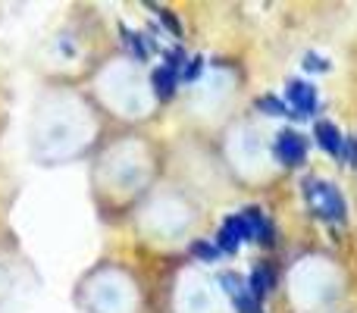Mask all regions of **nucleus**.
Instances as JSON below:
<instances>
[{
  "instance_id": "nucleus-1",
  "label": "nucleus",
  "mask_w": 357,
  "mask_h": 313,
  "mask_svg": "<svg viewBox=\"0 0 357 313\" xmlns=\"http://www.w3.org/2000/svg\"><path fill=\"white\" fill-rule=\"evenodd\" d=\"M304 197H307L310 210H314L320 220L345 222L348 204H345L342 191L335 188L333 182H323V178H304Z\"/></svg>"
},
{
  "instance_id": "nucleus-2",
  "label": "nucleus",
  "mask_w": 357,
  "mask_h": 313,
  "mask_svg": "<svg viewBox=\"0 0 357 313\" xmlns=\"http://www.w3.org/2000/svg\"><path fill=\"white\" fill-rule=\"evenodd\" d=\"M185 54L182 50H169L167 56H163V66L160 69H154V94L160 100H169L176 94V88H178V79H182V72H185Z\"/></svg>"
},
{
  "instance_id": "nucleus-3",
  "label": "nucleus",
  "mask_w": 357,
  "mask_h": 313,
  "mask_svg": "<svg viewBox=\"0 0 357 313\" xmlns=\"http://www.w3.org/2000/svg\"><path fill=\"white\" fill-rule=\"evenodd\" d=\"M241 241H254L245 213H235V216H229V220H222L220 232H216V247L226 254H235L241 247Z\"/></svg>"
},
{
  "instance_id": "nucleus-4",
  "label": "nucleus",
  "mask_w": 357,
  "mask_h": 313,
  "mask_svg": "<svg viewBox=\"0 0 357 313\" xmlns=\"http://www.w3.org/2000/svg\"><path fill=\"white\" fill-rule=\"evenodd\" d=\"M273 154L282 166H301L304 157H307V142H304L301 132L282 129L276 135V144H273Z\"/></svg>"
},
{
  "instance_id": "nucleus-5",
  "label": "nucleus",
  "mask_w": 357,
  "mask_h": 313,
  "mask_svg": "<svg viewBox=\"0 0 357 313\" xmlns=\"http://www.w3.org/2000/svg\"><path fill=\"white\" fill-rule=\"evenodd\" d=\"M220 285H222V291L232 298V304H235V310H238V313H260V301L251 295L248 279H238L235 273H222Z\"/></svg>"
},
{
  "instance_id": "nucleus-6",
  "label": "nucleus",
  "mask_w": 357,
  "mask_h": 313,
  "mask_svg": "<svg viewBox=\"0 0 357 313\" xmlns=\"http://www.w3.org/2000/svg\"><path fill=\"white\" fill-rule=\"evenodd\" d=\"M285 100L291 104V110H295L298 116H310V113L317 110V88L301 79H291L289 85H285Z\"/></svg>"
},
{
  "instance_id": "nucleus-7",
  "label": "nucleus",
  "mask_w": 357,
  "mask_h": 313,
  "mask_svg": "<svg viewBox=\"0 0 357 313\" xmlns=\"http://www.w3.org/2000/svg\"><path fill=\"white\" fill-rule=\"evenodd\" d=\"M314 135H317V144H320L329 157H339V160L342 157H351V148H348V142L342 138V132L335 129L333 123H326V119H323V123H317Z\"/></svg>"
},
{
  "instance_id": "nucleus-8",
  "label": "nucleus",
  "mask_w": 357,
  "mask_h": 313,
  "mask_svg": "<svg viewBox=\"0 0 357 313\" xmlns=\"http://www.w3.org/2000/svg\"><path fill=\"white\" fill-rule=\"evenodd\" d=\"M241 213H245L248 226H251L254 241H260V245H273V229H270V222H266L264 210H260V207H245Z\"/></svg>"
},
{
  "instance_id": "nucleus-9",
  "label": "nucleus",
  "mask_w": 357,
  "mask_h": 313,
  "mask_svg": "<svg viewBox=\"0 0 357 313\" xmlns=\"http://www.w3.org/2000/svg\"><path fill=\"white\" fill-rule=\"evenodd\" d=\"M123 41H126V47L135 54V60H148L151 56V50H154V38H148V35H138V31H132V29H126L123 25Z\"/></svg>"
},
{
  "instance_id": "nucleus-10",
  "label": "nucleus",
  "mask_w": 357,
  "mask_h": 313,
  "mask_svg": "<svg viewBox=\"0 0 357 313\" xmlns=\"http://www.w3.org/2000/svg\"><path fill=\"white\" fill-rule=\"evenodd\" d=\"M248 285H251V295L257 298V301H264L266 291L273 289V273L266 270V266H257V270L251 273V279H248Z\"/></svg>"
},
{
  "instance_id": "nucleus-11",
  "label": "nucleus",
  "mask_w": 357,
  "mask_h": 313,
  "mask_svg": "<svg viewBox=\"0 0 357 313\" xmlns=\"http://www.w3.org/2000/svg\"><path fill=\"white\" fill-rule=\"evenodd\" d=\"M257 107H260V110H270L273 116H289V107H285L279 98H273V94H264V98H257Z\"/></svg>"
},
{
  "instance_id": "nucleus-12",
  "label": "nucleus",
  "mask_w": 357,
  "mask_h": 313,
  "mask_svg": "<svg viewBox=\"0 0 357 313\" xmlns=\"http://www.w3.org/2000/svg\"><path fill=\"white\" fill-rule=\"evenodd\" d=\"M154 10H157V16H160V22L163 25H167V29L169 31H173V35L178 38V35H182V25H178L176 22V16H173V13H169V10H160V6H154Z\"/></svg>"
},
{
  "instance_id": "nucleus-13",
  "label": "nucleus",
  "mask_w": 357,
  "mask_h": 313,
  "mask_svg": "<svg viewBox=\"0 0 357 313\" xmlns=\"http://www.w3.org/2000/svg\"><path fill=\"white\" fill-rule=\"evenodd\" d=\"M201 56H195V60H188L185 63V72H182V79H197V75H201Z\"/></svg>"
},
{
  "instance_id": "nucleus-14",
  "label": "nucleus",
  "mask_w": 357,
  "mask_h": 313,
  "mask_svg": "<svg viewBox=\"0 0 357 313\" xmlns=\"http://www.w3.org/2000/svg\"><path fill=\"white\" fill-rule=\"evenodd\" d=\"M191 251H195L197 257H204V260H213L216 254H220V247H216V245H195Z\"/></svg>"
},
{
  "instance_id": "nucleus-15",
  "label": "nucleus",
  "mask_w": 357,
  "mask_h": 313,
  "mask_svg": "<svg viewBox=\"0 0 357 313\" xmlns=\"http://www.w3.org/2000/svg\"><path fill=\"white\" fill-rule=\"evenodd\" d=\"M304 66H307V69H329V63L320 60L317 54H307V56H304Z\"/></svg>"
}]
</instances>
